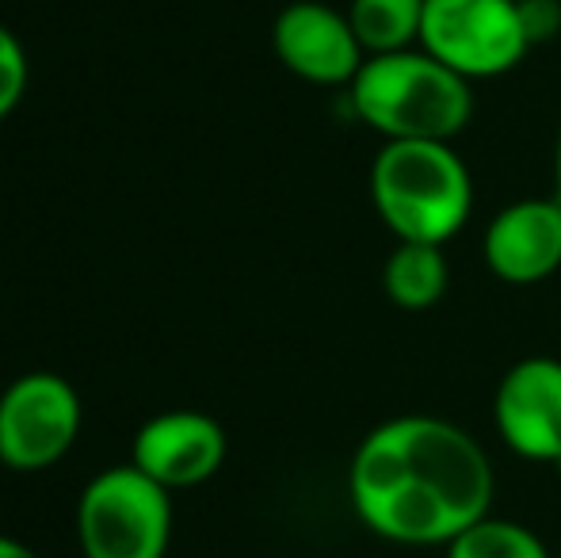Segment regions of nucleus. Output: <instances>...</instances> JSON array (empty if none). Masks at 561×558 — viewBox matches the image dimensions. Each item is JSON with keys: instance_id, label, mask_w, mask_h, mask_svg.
I'll use <instances>...</instances> for the list:
<instances>
[{"instance_id": "obj_1", "label": "nucleus", "mask_w": 561, "mask_h": 558, "mask_svg": "<svg viewBox=\"0 0 561 558\" xmlns=\"http://www.w3.org/2000/svg\"><path fill=\"white\" fill-rule=\"evenodd\" d=\"M493 493L485 447L428 413L375 424L347 467V498L363 528L405 547H447L493 513Z\"/></svg>"}, {"instance_id": "obj_2", "label": "nucleus", "mask_w": 561, "mask_h": 558, "mask_svg": "<svg viewBox=\"0 0 561 558\" xmlns=\"http://www.w3.org/2000/svg\"><path fill=\"white\" fill-rule=\"evenodd\" d=\"M347 96L386 141H455L473 119V81L421 46L367 58Z\"/></svg>"}, {"instance_id": "obj_3", "label": "nucleus", "mask_w": 561, "mask_h": 558, "mask_svg": "<svg viewBox=\"0 0 561 558\" xmlns=\"http://www.w3.org/2000/svg\"><path fill=\"white\" fill-rule=\"evenodd\" d=\"M370 203L398 241L447 246L473 210V176L450 141H386L370 164Z\"/></svg>"}, {"instance_id": "obj_4", "label": "nucleus", "mask_w": 561, "mask_h": 558, "mask_svg": "<svg viewBox=\"0 0 561 558\" xmlns=\"http://www.w3.org/2000/svg\"><path fill=\"white\" fill-rule=\"evenodd\" d=\"M84 558H164L172 539V493L134 463L107 467L77 501Z\"/></svg>"}, {"instance_id": "obj_5", "label": "nucleus", "mask_w": 561, "mask_h": 558, "mask_svg": "<svg viewBox=\"0 0 561 558\" xmlns=\"http://www.w3.org/2000/svg\"><path fill=\"white\" fill-rule=\"evenodd\" d=\"M519 0H428L421 50L466 81L504 77L531 54Z\"/></svg>"}, {"instance_id": "obj_6", "label": "nucleus", "mask_w": 561, "mask_h": 558, "mask_svg": "<svg viewBox=\"0 0 561 558\" xmlns=\"http://www.w3.org/2000/svg\"><path fill=\"white\" fill-rule=\"evenodd\" d=\"M84 424L73 383L54 372H27L0 395V463L20 475L66 459Z\"/></svg>"}, {"instance_id": "obj_7", "label": "nucleus", "mask_w": 561, "mask_h": 558, "mask_svg": "<svg viewBox=\"0 0 561 558\" xmlns=\"http://www.w3.org/2000/svg\"><path fill=\"white\" fill-rule=\"evenodd\" d=\"M493 421L516 455L561 463V360L527 356L512 364L496 383Z\"/></svg>"}, {"instance_id": "obj_8", "label": "nucleus", "mask_w": 561, "mask_h": 558, "mask_svg": "<svg viewBox=\"0 0 561 558\" xmlns=\"http://www.w3.org/2000/svg\"><path fill=\"white\" fill-rule=\"evenodd\" d=\"M272 43L279 61L310 84H352L367 61V50L355 38L347 12H336L321 0H295L275 15Z\"/></svg>"}, {"instance_id": "obj_9", "label": "nucleus", "mask_w": 561, "mask_h": 558, "mask_svg": "<svg viewBox=\"0 0 561 558\" xmlns=\"http://www.w3.org/2000/svg\"><path fill=\"white\" fill-rule=\"evenodd\" d=\"M130 463L169 493L192 490L222 470L226 429L199 410L157 413L134 432Z\"/></svg>"}, {"instance_id": "obj_10", "label": "nucleus", "mask_w": 561, "mask_h": 558, "mask_svg": "<svg viewBox=\"0 0 561 558\" xmlns=\"http://www.w3.org/2000/svg\"><path fill=\"white\" fill-rule=\"evenodd\" d=\"M481 257L496 280L531 287L561 269V203L519 200L496 210L481 238Z\"/></svg>"}, {"instance_id": "obj_11", "label": "nucleus", "mask_w": 561, "mask_h": 558, "mask_svg": "<svg viewBox=\"0 0 561 558\" xmlns=\"http://www.w3.org/2000/svg\"><path fill=\"white\" fill-rule=\"evenodd\" d=\"M447 257L444 246H421V241H398L382 269V287L398 310H432L447 295Z\"/></svg>"}, {"instance_id": "obj_12", "label": "nucleus", "mask_w": 561, "mask_h": 558, "mask_svg": "<svg viewBox=\"0 0 561 558\" xmlns=\"http://www.w3.org/2000/svg\"><path fill=\"white\" fill-rule=\"evenodd\" d=\"M424 4L428 0H352L347 23H352L367 58L413 50V46H421Z\"/></svg>"}, {"instance_id": "obj_13", "label": "nucleus", "mask_w": 561, "mask_h": 558, "mask_svg": "<svg viewBox=\"0 0 561 558\" xmlns=\"http://www.w3.org/2000/svg\"><path fill=\"white\" fill-rule=\"evenodd\" d=\"M447 558H554L527 524L489 513L447 544Z\"/></svg>"}, {"instance_id": "obj_14", "label": "nucleus", "mask_w": 561, "mask_h": 558, "mask_svg": "<svg viewBox=\"0 0 561 558\" xmlns=\"http://www.w3.org/2000/svg\"><path fill=\"white\" fill-rule=\"evenodd\" d=\"M27 77H31L27 50H23L20 38L0 23V119H8V115L20 107V100L27 96Z\"/></svg>"}, {"instance_id": "obj_15", "label": "nucleus", "mask_w": 561, "mask_h": 558, "mask_svg": "<svg viewBox=\"0 0 561 558\" xmlns=\"http://www.w3.org/2000/svg\"><path fill=\"white\" fill-rule=\"evenodd\" d=\"M0 558H43V555L31 551V547H27V544H20V539L0 536Z\"/></svg>"}, {"instance_id": "obj_16", "label": "nucleus", "mask_w": 561, "mask_h": 558, "mask_svg": "<svg viewBox=\"0 0 561 558\" xmlns=\"http://www.w3.org/2000/svg\"><path fill=\"white\" fill-rule=\"evenodd\" d=\"M554 200L561 203V130H558V149H554Z\"/></svg>"}, {"instance_id": "obj_17", "label": "nucleus", "mask_w": 561, "mask_h": 558, "mask_svg": "<svg viewBox=\"0 0 561 558\" xmlns=\"http://www.w3.org/2000/svg\"><path fill=\"white\" fill-rule=\"evenodd\" d=\"M554 558H561V555H554Z\"/></svg>"}]
</instances>
